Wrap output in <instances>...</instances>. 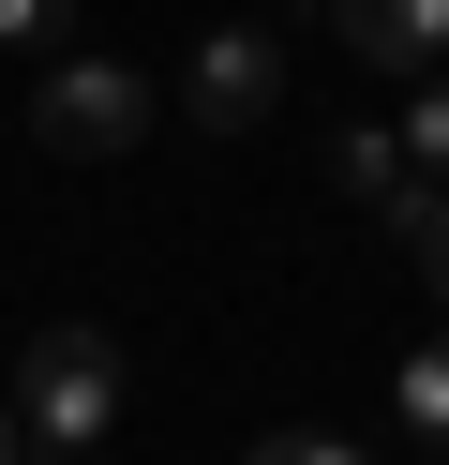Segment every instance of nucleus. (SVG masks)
<instances>
[{
	"label": "nucleus",
	"mask_w": 449,
	"mask_h": 465,
	"mask_svg": "<svg viewBox=\"0 0 449 465\" xmlns=\"http://www.w3.org/2000/svg\"><path fill=\"white\" fill-rule=\"evenodd\" d=\"M359 75H449V0H329Z\"/></svg>",
	"instance_id": "nucleus-4"
},
{
	"label": "nucleus",
	"mask_w": 449,
	"mask_h": 465,
	"mask_svg": "<svg viewBox=\"0 0 449 465\" xmlns=\"http://www.w3.org/2000/svg\"><path fill=\"white\" fill-rule=\"evenodd\" d=\"M180 105H195L210 135H255L269 105H285V45H269V31H210L195 75H180Z\"/></svg>",
	"instance_id": "nucleus-3"
},
{
	"label": "nucleus",
	"mask_w": 449,
	"mask_h": 465,
	"mask_svg": "<svg viewBox=\"0 0 449 465\" xmlns=\"http://www.w3.org/2000/svg\"><path fill=\"white\" fill-rule=\"evenodd\" d=\"M405 165H419V181H449V75H419V105H405Z\"/></svg>",
	"instance_id": "nucleus-8"
},
{
	"label": "nucleus",
	"mask_w": 449,
	"mask_h": 465,
	"mask_svg": "<svg viewBox=\"0 0 449 465\" xmlns=\"http://www.w3.org/2000/svg\"><path fill=\"white\" fill-rule=\"evenodd\" d=\"M389 405H405V435H419V450H449V331L419 345L405 375H389Z\"/></svg>",
	"instance_id": "nucleus-5"
},
{
	"label": "nucleus",
	"mask_w": 449,
	"mask_h": 465,
	"mask_svg": "<svg viewBox=\"0 0 449 465\" xmlns=\"http://www.w3.org/2000/svg\"><path fill=\"white\" fill-rule=\"evenodd\" d=\"M419 465H449V450H419Z\"/></svg>",
	"instance_id": "nucleus-12"
},
{
	"label": "nucleus",
	"mask_w": 449,
	"mask_h": 465,
	"mask_svg": "<svg viewBox=\"0 0 449 465\" xmlns=\"http://www.w3.org/2000/svg\"><path fill=\"white\" fill-rule=\"evenodd\" d=\"M239 465H359V435H315V420H285V435H255Z\"/></svg>",
	"instance_id": "nucleus-9"
},
{
	"label": "nucleus",
	"mask_w": 449,
	"mask_h": 465,
	"mask_svg": "<svg viewBox=\"0 0 449 465\" xmlns=\"http://www.w3.org/2000/svg\"><path fill=\"white\" fill-rule=\"evenodd\" d=\"M419 285H434V301H449V225H434V241H419Z\"/></svg>",
	"instance_id": "nucleus-10"
},
{
	"label": "nucleus",
	"mask_w": 449,
	"mask_h": 465,
	"mask_svg": "<svg viewBox=\"0 0 449 465\" xmlns=\"http://www.w3.org/2000/svg\"><path fill=\"white\" fill-rule=\"evenodd\" d=\"M15 435L45 465H90L120 435V345L90 331V315H60V331H30V361H15Z\"/></svg>",
	"instance_id": "nucleus-1"
},
{
	"label": "nucleus",
	"mask_w": 449,
	"mask_h": 465,
	"mask_svg": "<svg viewBox=\"0 0 449 465\" xmlns=\"http://www.w3.org/2000/svg\"><path fill=\"white\" fill-rule=\"evenodd\" d=\"M0 465H30V435H15V391H0Z\"/></svg>",
	"instance_id": "nucleus-11"
},
{
	"label": "nucleus",
	"mask_w": 449,
	"mask_h": 465,
	"mask_svg": "<svg viewBox=\"0 0 449 465\" xmlns=\"http://www.w3.org/2000/svg\"><path fill=\"white\" fill-rule=\"evenodd\" d=\"M30 135H45L60 165H120V151L150 135V75H135V61H45Z\"/></svg>",
	"instance_id": "nucleus-2"
},
{
	"label": "nucleus",
	"mask_w": 449,
	"mask_h": 465,
	"mask_svg": "<svg viewBox=\"0 0 449 465\" xmlns=\"http://www.w3.org/2000/svg\"><path fill=\"white\" fill-rule=\"evenodd\" d=\"M75 45V0H0V61H60Z\"/></svg>",
	"instance_id": "nucleus-7"
},
{
	"label": "nucleus",
	"mask_w": 449,
	"mask_h": 465,
	"mask_svg": "<svg viewBox=\"0 0 449 465\" xmlns=\"http://www.w3.org/2000/svg\"><path fill=\"white\" fill-rule=\"evenodd\" d=\"M329 181H345L359 211H389V181H405V151H389V135L359 121V135H329Z\"/></svg>",
	"instance_id": "nucleus-6"
}]
</instances>
